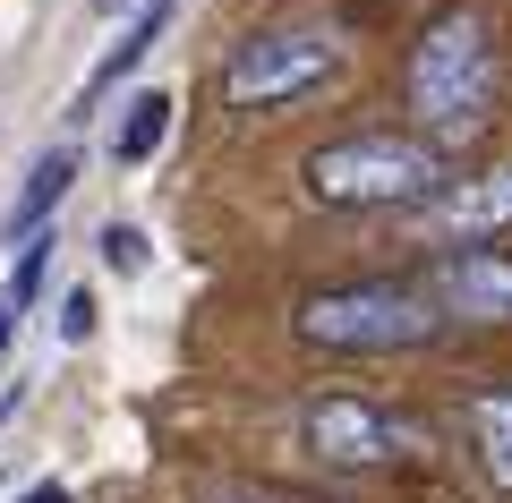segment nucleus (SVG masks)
<instances>
[{"label": "nucleus", "mask_w": 512, "mask_h": 503, "mask_svg": "<svg viewBox=\"0 0 512 503\" xmlns=\"http://www.w3.org/2000/svg\"><path fill=\"white\" fill-rule=\"evenodd\" d=\"M402 103H410V120H419V137L444 145V154L487 137L495 103H504V43H495L487 9L453 0V9H436V18L419 26V43H410V60H402Z\"/></svg>", "instance_id": "1"}, {"label": "nucleus", "mask_w": 512, "mask_h": 503, "mask_svg": "<svg viewBox=\"0 0 512 503\" xmlns=\"http://www.w3.org/2000/svg\"><path fill=\"white\" fill-rule=\"evenodd\" d=\"M461 427H470L478 478H487L495 495H512V384H487V393H470V410H461Z\"/></svg>", "instance_id": "8"}, {"label": "nucleus", "mask_w": 512, "mask_h": 503, "mask_svg": "<svg viewBox=\"0 0 512 503\" xmlns=\"http://www.w3.org/2000/svg\"><path fill=\"white\" fill-rule=\"evenodd\" d=\"M342 77V35L325 26H256L222 60V103L231 111H282L299 94H325Z\"/></svg>", "instance_id": "4"}, {"label": "nucleus", "mask_w": 512, "mask_h": 503, "mask_svg": "<svg viewBox=\"0 0 512 503\" xmlns=\"http://www.w3.org/2000/svg\"><path fill=\"white\" fill-rule=\"evenodd\" d=\"M308 452L325 469H384V461H410L427 452V435L410 427L402 410H384V401H359V393H316L308 418H299Z\"/></svg>", "instance_id": "5"}, {"label": "nucleus", "mask_w": 512, "mask_h": 503, "mask_svg": "<svg viewBox=\"0 0 512 503\" xmlns=\"http://www.w3.org/2000/svg\"><path fill=\"white\" fill-rule=\"evenodd\" d=\"M9 333H18V307L0 299V359H9Z\"/></svg>", "instance_id": "17"}, {"label": "nucleus", "mask_w": 512, "mask_h": 503, "mask_svg": "<svg viewBox=\"0 0 512 503\" xmlns=\"http://www.w3.org/2000/svg\"><path fill=\"white\" fill-rule=\"evenodd\" d=\"M163 26H171V0H146V9H137V26H128V35H120V43H111V52L86 69V86H77V111H94V103H103V94L120 86V77L154 52V43H163Z\"/></svg>", "instance_id": "9"}, {"label": "nucleus", "mask_w": 512, "mask_h": 503, "mask_svg": "<svg viewBox=\"0 0 512 503\" xmlns=\"http://www.w3.org/2000/svg\"><path fill=\"white\" fill-rule=\"evenodd\" d=\"M18 503H77V495H69V486H60V478H43V486H26Z\"/></svg>", "instance_id": "16"}, {"label": "nucleus", "mask_w": 512, "mask_h": 503, "mask_svg": "<svg viewBox=\"0 0 512 503\" xmlns=\"http://www.w3.org/2000/svg\"><path fill=\"white\" fill-rule=\"evenodd\" d=\"M427 290H436L444 316L461 324H512V248H444L427 265Z\"/></svg>", "instance_id": "7"}, {"label": "nucleus", "mask_w": 512, "mask_h": 503, "mask_svg": "<svg viewBox=\"0 0 512 503\" xmlns=\"http://www.w3.org/2000/svg\"><path fill=\"white\" fill-rule=\"evenodd\" d=\"M43 282H52V239H26L18 248V273H9V307H26V299H43Z\"/></svg>", "instance_id": "12"}, {"label": "nucleus", "mask_w": 512, "mask_h": 503, "mask_svg": "<svg viewBox=\"0 0 512 503\" xmlns=\"http://www.w3.org/2000/svg\"><path fill=\"white\" fill-rule=\"evenodd\" d=\"M188 503H265V495H256V486H231V478H214V486H197Z\"/></svg>", "instance_id": "15"}, {"label": "nucleus", "mask_w": 512, "mask_h": 503, "mask_svg": "<svg viewBox=\"0 0 512 503\" xmlns=\"http://www.w3.org/2000/svg\"><path fill=\"white\" fill-rule=\"evenodd\" d=\"M512 231V162H495V171H478V180H453L436 188V197L419 205V239L427 248H487V239Z\"/></svg>", "instance_id": "6"}, {"label": "nucleus", "mask_w": 512, "mask_h": 503, "mask_svg": "<svg viewBox=\"0 0 512 503\" xmlns=\"http://www.w3.org/2000/svg\"><path fill=\"white\" fill-rule=\"evenodd\" d=\"M94 9H103V18H111V9H128V0H94Z\"/></svg>", "instance_id": "18"}, {"label": "nucleus", "mask_w": 512, "mask_h": 503, "mask_svg": "<svg viewBox=\"0 0 512 503\" xmlns=\"http://www.w3.org/2000/svg\"><path fill=\"white\" fill-rule=\"evenodd\" d=\"M444 333V307L427 282H333L299 299V342L342 350V359H393V350H427Z\"/></svg>", "instance_id": "3"}, {"label": "nucleus", "mask_w": 512, "mask_h": 503, "mask_svg": "<svg viewBox=\"0 0 512 503\" xmlns=\"http://www.w3.org/2000/svg\"><path fill=\"white\" fill-rule=\"evenodd\" d=\"M299 188L316 205H342V214H419L444 188V145L393 137V128H359V137L316 145L299 162Z\"/></svg>", "instance_id": "2"}, {"label": "nucleus", "mask_w": 512, "mask_h": 503, "mask_svg": "<svg viewBox=\"0 0 512 503\" xmlns=\"http://www.w3.org/2000/svg\"><path fill=\"white\" fill-rule=\"evenodd\" d=\"M69 188H77V145H52V154L26 171L18 205H9V239H35L43 214H60V197H69Z\"/></svg>", "instance_id": "10"}, {"label": "nucleus", "mask_w": 512, "mask_h": 503, "mask_svg": "<svg viewBox=\"0 0 512 503\" xmlns=\"http://www.w3.org/2000/svg\"><path fill=\"white\" fill-rule=\"evenodd\" d=\"M171 137V94L163 86H146L137 103H128V120H120V137H111V154L120 162H154V145Z\"/></svg>", "instance_id": "11"}, {"label": "nucleus", "mask_w": 512, "mask_h": 503, "mask_svg": "<svg viewBox=\"0 0 512 503\" xmlns=\"http://www.w3.org/2000/svg\"><path fill=\"white\" fill-rule=\"evenodd\" d=\"M94 324H103V307H94V290H69V299H60V342H94Z\"/></svg>", "instance_id": "14"}, {"label": "nucleus", "mask_w": 512, "mask_h": 503, "mask_svg": "<svg viewBox=\"0 0 512 503\" xmlns=\"http://www.w3.org/2000/svg\"><path fill=\"white\" fill-rule=\"evenodd\" d=\"M103 265L120 273V282H137V273H146V231H137V222H103Z\"/></svg>", "instance_id": "13"}]
</instances>
